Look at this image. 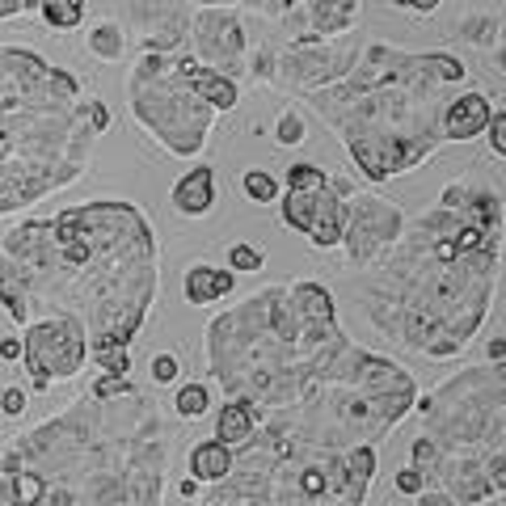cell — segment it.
<instances>
[{"instance_id": "6da1fadb", "label": "cell", "mask_w": 506, "mask_h": 506, "mask_svg": "<svg viewBox=\"0 0 506 506\" xmlns=\"http://www.w3.org/2000/svg\"><path fill=\"white\" fill-rule=\"evenodd\" d=\"M26 359H30V368H34V388H47V376H72L84 359L81 329L72 325V321L39 325L26 342Z\"/></svg>"}, {"instance_id": "7a4b0ae2", "label": "cell", "mask_w": 506, "mask_h": 506, "mask_svg": "<svg viewBox=\"0 0 506 506\" xmlns=\"http://www.w3.org/2000/svg\"><path fill=\"white\" fill-rule=\"evenodd\" d=\"M283 219H288L291 228L308 233L316 245H333V241L342 236V207L329 194L325 178L313 182V186H291Z\"/></svg>"}, {"instance_id": "3957f363", "label": "cell", "mask_w": 506, "mask_h": 506, "mask_svg": "<svg viewBox=\"0 0 506 506\" xmlns=\"http://www.w3.org/2000/svg\"><path fill=\"white\" fill-rule=\"evenodd\" d=\"M490 102L485 97H477V93H468V97H460L452 110H448V136L452 139H473V136H481L485 127H490Z\"/></svg>"}, {"instance_id": "277c9868", "label": "cell", "mask_w": 506, "mask_h": 506, "mask_svg": "<svg viewBox=\"0 0 506 506\" xmlns=\"http://www.w3.org/2000/svg\"><path fill=\"white\" fill-rule=\"evenodd\" d=\"M211 194H216L211 169H194V173H186V178L173 186V203H178V211H186V216H203L207 207H211Z\"/></svg>"}, {"instance_id": "5b68a950", "label": "cell", "mask_w": 506, "mask_h": 506, "mask_svg": "<svg viewBox=\"0 0 506 506\" xmlns=\"http://www.w3.org/2000/svg\"><path fill=\"white\" fill-rule=\"evenodd\" d=\"M228 291H233V274L211 271V266H194L186 274V300L191 304H211L219 296H228Z\"/></svg>"}, {"instance_id": "8992f818", "label": "cell", "mask_w": 506, "mask_h": 506, "mask_svg": "<svg viewBox=\"0 0 506 506\" xmlns=\"http://www.w3.org/2000/svg\"><path fill=\"white\" fill-rule=\"evenodd\" d=\"M228 468H233V456H228V448L224 443H199L191 456V473L199 481H219V477H228Z\"/></svg>"}, {"instance_id": "52a82bcc", "label": "cell", "mask_w": 506, "mask_h": 506, "mask_svg": "<svg viewBox=\"0 0 506 506\" xmlns=\"http://www.w3.org/2000/svg\"><path fill=\"white\" fill-rule=\"evenodd\" d=\"M249 431H253V410H249V405H228V410H219L216 439L224 443V448H236V443H245Z\"/></svg>"}, {"instance_id": "ba28073f", "label": "cell", "mask_w": 506, "mask_h": 506, "mask_svg": "<svg viewBox=\"0 0 506 506\" xmlns=\"http://www.w3.org/2000/svg\"><path fill=\"white\" fill-rule=\"evenodd\" d=\"M191 81H194V89L211 102V106H219V110H233L236 106V84L233 81L211 76V72H203V68H191Z\"/></svg>"}, {"instance_id": "9c48e42d", "label": "cell", "mask_w": 506, "mask_h": 506, "mask_svg": "<svg viewBox=\"0 0 506 506\" xmlns=\"http://www.w3.org/2000/svg\"><path fill=\"white\" fill-rule=\"evenodd\" d=\"M42 17H47L51 26H59V30L81 26L84 0H42Z\"/></svg>"}, {"instance_id": "30bf717a", "label": "cell", "mask_w": 506, "mask_h": 506, "mask_svg": "<svg viewBox=\"0 0 506 506\" xmlns=\"http://www.w3.org/2000/svg\"><path fill=\"white\" fill-rule=\"evenodd\" d=\"M178 410L186 413V418H199V413L207 410V388L203 384H186L178 393Z\"/></svg>"}, {"instance_id": "8fae6325", "label": "cell", "mask_w": 506, "mask_h": 506, "mask_svg": "<svg viewBox=\"0 0 506 506\" xmlns=\"http://www.w3.org/2000/svg\"><path fill=\"white\" fill-rule=\"evenodd\" d=\"M245 194L258 199V203H271L274 194H279V186H274L271 173H245Z\"/></svg>"}, {"instance_id": "7c38bea8", "label": "cell", "mask_w": 506, "mask_h": 506, "mask_svg": "<svg viewBox=\"0 0 506 506\" xmlns=\"http://www.w3.org/2000/svg\"><path fill=\"white\" fill-rule=\"evenodd\" d=\"M228 262H233V271H258V266H262V253H258L253 245H233Z\"/></svg>"}, {"instance_id": "4fadbf2b", "label": "cell", "mask_w": 506, "mask_h": 506, "mask_svg": "<svg viewBox=\"0 0 506 506\" xmlns=\"http://www.w3.org/2000/svg\"><path fill=\"white\" fill-rule=\"evenodd\" d=\"M97 359L106 363L110 376H123V371H127V351H123V346H119V351H110V346H102V351H97Z\"/></svg>"}, {"instance_id": "5bb4252c", "label": "cell", "mask_w": 506, "mask_h": 506, "mask_svg": "<svg viewBox=\"0 0 506 506\" xmlns=\"http://www.w3.org/2000/svg\"><path fill=\"white\" fill-rule=\"evenodd\" d=\"M490 144L498 156H506V114H493L490 119Z\"/></svg>"}, {"instance_id": "9a60e30c", "label": "cell", "mask_w": 506, "mask_h": 506, "mask_svg": "<svg viewBox=\"0 0 506 506\" xmlns=\"http://www.w3.org/2000/svg\"><path fill=\"white\" fill-rule=\"evenodd\" d=\"M152 376H156V384H169L173 376H178V359H173V355H161L156 363H152Z\"/></svg>"}, {"instance_id": "2e32d148", "label": "cell", "mask_w": 506, "mask_h": 506, "mask_svg": "<svg viewBox=\"0 0 506 506\" xmlns=\"http://www.w3.org/2000/svg\"><path fill=\"white\" fill-rule=\"evenodd\" d=\"M397 490L401 493H422V473H418V468H401V473H397Z\"/></svg>"}, {"instance_id": "e0dca14e", "label": "cell", "mask_w": 506, "mask_h": 506, "mask_svg": "<svg viewBox=\"0 0 506 506\" xmlns=\"http://www.w3.org/2000/svg\"><path fill=\"white\" fill-rule=\"evenodd\" d=\"M300 131H304L300 119H291V114L283 119V123H279V136H283V144H300Z\"/></svg>"}, {"instance_id": "ac0fdd59", "label": "cell", "mask_w": 506, "mask_h": 506, "mask_svg": "<svg viewBox=\"0 0 506 506\" xmlns=\"http://www.w3.org/2000/svg\"><path fill=\"white\" fill-rule=\"evenodd\" d=\"M93 47H97V51H102V55H119V42H114V30H97Z\"/></svg>"}, {"instance_id": "d6986e66", "label": "cell", "mask_w": 506, "mask_h": 506, "mask_svg": "<svg viewBox=\"0 0 506 506\" xmlns=\"http://www.w3.org/2000/svg\"><path fill=\"white\" fill-rule=\"evenodd\" d=\"M0 405H4V413H22L26 410V397H22V393H17V388H9V393H4V397H0Z\"/></svg>"}, {"instance_id": "ffe728a7", "label": "cell", "mask_w": 506, "mask_h": 506, "mask_svg": "<svg viewBox=\"0 0 506 506\" xmlns=\"http://www.w3.org/2000/svg\"><path fill=\"white\" fill-rule=\"evenodd\" d=\"M110 393H127V380H114V376H110V380L97 384V397H110Z\"/></svg>"}, {"instance_id": "44dd1931", "label": "cell", "mask_w": 506, "mask_h": 506, "mask_svg": "<svg viewBox=\"0 0 506 506\" xmlns=\"http://www.w3.org/2000/svg\"><path fill=\"white\" fill-rule=\"evenodd\" d=\"M393 4H397V9H422L426 13V9H435L439 0H393Z\"/></svg>"}, {"instance_id": "7402d4cb", "label": "cell", "mask_w": 506, "mask_h": 506, "mask_svg": "<svg viewBox=\"0 0 506 506\" xmlns=\"http://www.w3.org/2000/svg\"><path fill=\"white\" fill-rule=\"evenodd\" d=\"M0 355H4V359H17V355H26V346L17 342V338H13V342H0Z\"/></svg>"}, {"instance_id": "603a6c76", "label": "cell", "mask_w": 506, "mask_h": 506, "mask_svg": "<svg viewBox=\"0 0 506 506\" xmlns=\"http://www.w3.org/2000/svg\"><path fill=\"white\" fill-rule=\"evenodd\" d=\"M493 477H498V485H506V456H498V460H493Z\"/></svg>"}, {"instance_id": "cb8c5ba5", "label": "cell", "mask_w": 506, "mask_h": 506, "mask_svg": "<svg viewBox=\"0 0 506 506\" xmlns=\"http://www.w3.org/2000/svg\"><path fill=\"white\" fill-rule=\"evenodd\" d=\"M490 355L493 359H506V342H502V338H493V342H490Z\"/></svg>"}, {"instance_id": "d4e9b609", "label": "cell", "mask_w": 506, "mask_h": 506, "mask_svg": "<svg viewBox=\"0 0 506 506\" xmlns=\"http://www.w3.org/2000/svg\"><path fill=\"white\" fill-rule=\"evenodd\" d=\"M422 506H452L448 498H422Z\"/></svg>"}]
</instances>
